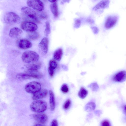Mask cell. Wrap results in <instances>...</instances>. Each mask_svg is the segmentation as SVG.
<instances>
[{
    "instance_id": "29",
    "label": "cell",
    "mask_w": 126,
    "mask_h": 126,
    "mask_svg": "<svg viewBox=\"0 0 126 126\" xmlns=\"http://www.w3.org/2000/svg\"><path fill=\"white\" fill-rule=\"evenodd\" d=\"M48 70L50 76L52 77L54 74L55 70L48 67Z\"/></svg>"
},
{
    "instance_id": "18",
    "label": "cell",
    "mask_w": 126,
    "mask_h": 126,
    "mask_svg": "<svg viewBox=\"0 0 126 126\" xmlns=\"http://www.w3.org/2000/svg\"><path fill=\"white\" fill-rule=\"evenodd\" d=\"M63 55V50L61 48H59L54 52L53 57L54 60L58 61H60Z\"/></svg>"
},
{
    "instance_id": "35",
    "label": "cell",
    "mask_w": 126,
    "mask_h": 126,
    "mask_svg": "<svg viewBox=\"0 0 126 126\" xmlns=\"http://www.w3.org/2000/svg\"><path fill=\"white\" fill-rule=\"evenodd\" d=\"M87 22L90 23H94V20L91 19H89L87 20Z\"/></svg>"
},
{
    "instance_id": "27",
    "label": "cell",
    "mask_w": 126,
    "mask_h": 126,
    "mask_svg": "<svg viewBox=\"0 0 126 126\" xmlns=\"http://www.w3.org/2000/svg\"><path fill=\"white\" fill-rule=\"evenodd\" d=\"M71 104V101L70 99H67L63 105V108L65 110H68L70 107Z\"/></svg>"
},
{
    "instance_id": "38",
    "label": "cell",
    "mask_w": 126,
    "mask_h": 126,
    "mask_svg": "<svg viewBox=\"0 0 126 126\" xmlns=\"http://www.w3.org/2000/svg\"><path fill=\"white\" fill-rule=\"evenodd\" d=\"M33 126H43L42 125L40 124H36Z\"/></svg>"
},
{
    "instance_id": "12",
    "label": "cell",
    "mask_w": 126,
    "mask_h": 126,
    "mask_svg": "<svg viewBox=\"0 0 126 126\" xmlns=\"http://www.w3.org/2000/svg\"><path fill=\"white\" fill-rule=\"evenodd\" d=\"M48 41V38L44 37L39 43L38 47L42 52L45 54L47 52Z\"/></svg>"
},
{
    "instance_id": "37",
    "label": "cell",
    "mask_w": 126,
    "mask_h": 126,
    "mask_svg": "<svg viewBox=\"0 0 126 126\" xmlns=\"http://www.w3.org/2000/svg\"><path fill=\"white\" fill-rule=\"evenodd\" d=\"M49 1L52 2V3H53L57 2V0H49Z\"/></svg>"
},
{
    "instance_id": "22",
    "label": "cell",
    "mask_w": 126,
    "mask_h": 126,
    "mask_svg": "<svg viewBox=\"0 0 126 126\" xmlns=\"http://www.w3.org/2000/svg\"><path fill=\"white\" fill-rule=\"evenodd\" d=\"M28 38L31 40H35L39 38V33L35 31L29 32L27 33Z\"/></svg>"
},
{
    "instance_id": "16",
    "label": "cell",
    "mask_w": 126,
    "mask_h": 126,
    "mask_svg": "<svg viewBox=\"0 0 126 126\" xmlns=\"http://www.w3.org/2000/svg\"><path fill=\"white\" fill-rule=\"evenodd\" d=\"M22 33V31L18 28L13 27L10 30L9 32V36L12 38H16Z\"/></svg>"
},
{
    "instance_id": "6",
    "label": "cell",
    "mask_w": 126,
    "mask_h": 126,
    "mask_svg": "<svg viewBox=\"0 0 126 126\" xmlns=\"http://www.w3.org/2000/svg\"><path fill=\"white\" fill-rule=\"evenodd\" d=\"M42 77V74L37 71L19 73L16 76L17 78L19 79H27L32 78L39 79Z\"/></svg>"
},
{
    "instance_id": "33",
    "label": "cell",
    "mask_w": 126,
    "mask_h": 126,
    "mask_svg": "<svg viewBox=\"0 0 126 126\" xmlns=\"http://www.w3.org/2000/svg\"><path fill=\"white\" fill-rule=\"evenodd\" d=\"M91 28L93 33L94 34H97L98 32L99 29L97 27H91Z\"/></svg>"
},
{
    "instance_id": "20",
    "label": "cell",
    "mask_w": 126,
    "mask_h": 126,
    "mask_svg": "<svg viewBox=\"0 0 126 126\" xmlns=\"http://www.w3.org/2000/svg\"><path fill=\"white\" fill-rule=\"evenodd\" d=\"M50 10L54 16L57 17L59 15V12L57 2L52 3L50 5Z\"/></svg>"
},
{
    "instance_id": "30",
    "label": "cell",
    "mask_w": 126,
    "mask_h": 126,
    "mask_svg": "<svg viewBox=\"0 0 126 126\" xmlns=\"http://www.w3.org/2000/svg\"><path fill=\"white\" fill-rule=\"evenodd\" d=\"M81 25V21L79 19H76L75 21L74 25V27L77 28H79Z\"/></svg>"
},
{
    "instance_id": "19",
    "label": "cell",
    "mask_w": 126,
    "mask_h": 126,
    "mask_svg": "<svg viewBox=\"0 0 126 126\" xmlns=\"http://www.w3.org/2000/svg\"><path fill=\"white\" fill-rule=\"evenodd\" d=\"M41 67V65L39 63H32L28 64L27 68L29 71H37Z\"/></svg>"
},
{
    "instance_id": "13",
    "label": "cell",
    "mask_w": 126,
    "mask_h": 126,
    "mask_svg": "<svg viewBox=\"0 0 126 126\" xmlns=\"http://www.w3.org/2000/svg\"><path fill=\"white\" fill-rule=\"evenodd\" d=\"M47 93L48 91L46 89H40L33 94L32 99L33 100H36L44 98L47 96Z\"/></svg>"
},
{
    "instance_id": "15",
    "label": "cell",
    "mask_w": 126,
    "mask_h": 126,
    "mask_svg": "<svg viewBox=\"0 0 126 126\" xmlns=\"http://www.w3.org/2000/svg\"><path fill=\"white\" fill-rule=\"evenodd\" d=\"M34 119L37 122L41 123H44L47 121L48 117L46 114L40 113L35 114L33 115Z\"/></svg>"
},
{
    "instance_id": "7",
    "label": "cell",
    "mask_w": 126,
    "mask_h": 126,
    "mask_svg": "<svg viewBox=\"0 0 126 126\" xmlns=\"http://www.w3.org/2000/svg\"><path fill=\"white\" fill-rule=\"evenodd\" d=\"M40 83L36 81H32L27 83L25 86V89L27 93L34 94L41 89Z\"/></svg>"
},
{
    "instance_id": "9",
    "label": "cell",
    "mask_w": 126,
    "mask_h": 126,
    "mask_svg": "<svg viewBox=\"0 0 126 126\" xmlns=\"http://www.w3.org/2000/svg\"><path fill=\"white\" fill-rule=\"evenodd\" d=\"M21 27L22 30L28 32L35 31L38 28L37 25L34 23L27 21L22 22Z\"/></svg>"
},
{
    "instance_id": "11",
    "label": "cell",
    "mask_w": 126,
    "mask_h": 126,
    "mask_svg": "<svg viewBox=\"0 0 126 126\" xmlns=\"http://www.w3.org/2000/svg\"><path fill=\"white\" fill-rule=\"evenodd\" d=\"M17 45L19 48L22 49H26L31 47L32 43L28 40L25 39H20L18 41Z\"/></svg>"
},
{
    "instance_id": "8",
    "label": "cell",
    "mask_w": 126,
    "mask_h": 126,
    "mask_svg": "<svg viewBox=\"0 0 126 126\" xmlns=\"http://www.w3.org/2000/svg\"><path fill=\"white\" fill-rule=\"evenodd\" d=\"M27 3L29 7L39 11H42L44 9V4L40 0H28Z\"/></svg>"
},
{
    "instance_id": "32",
    "label": "cell",
    "mask_w": 126,
    "mask_h": 126,
    "mask_svg": "<svg viewBox=\"0 0 126 126\" xmlns=\"http://www.w3.org/2000/svg\"><path fill=\"white\" fill-rule=\"evenodd\" d=\"M40 18L43 19H46L47 18V15L45 13H41L39 14L38 15Z\"/></svg>"
},
{
    "instance_id": "28",
    "label": "cell",
    "mask_w": 126,
    "mask_h": 126,
    "mask_svg": "<svg viewBox=\"0 0 126 126\" xmlns=\"http://www.w3.org/2000/svg\"><path fill=\"white\" fill-rule=\"evenodd\" d=\"M62 92L63 93L66 94L69 91V88L67 85L65 84L62 85L61 88Z\"/></svg>"
},
{
    "instance_id": "3",
    "label": "cell",
    "mask_w": 126,
    "mask_h": 126,
    "mask_svg": "<svg viewBox=\"0 0 126 126\" xmlns=\"http://www.w3.org/2000/svg\"><path fill=\"white\" fill-rule=\"evenodd\" d=\"M39 58V55L36 52L31 50L24 52L22 56L23 61L26 63H33L37 62Z\"/></svg>"
},
{
    "instance_id": "14",
    "label": "cell",
    "mask_w": 126,
    "mask_h": 126,
    "mask_svg": "<svg viewBox=\"0 0 126 126\" xmlns=\"http://www.w3.org/2000/svg\"><path fill=\"white\" fill-rule=\"evenodd\" d=\"M110 3L109 0H102L96 4L93 8L94 11L103 9L109 7Z\"/></svg>"
},
{
    "instance_id": "24",
    "label": "cell",
    "mask_w": 126,
    "mask_h": 126,
    "mask_svg": "<svg viewBox=\"0 0 126 126\" xmlns=\"http://www.w3.org/2000/svg\"><path fill=\"white\" fill-rule=\"evenodd\" d=\"M88 87L94 91H97L99 88V85L97 83L95 82L90 84L88 86Z\"/></svg>"
},
{
    "instance_id": "36",
    "label": "cell",
    "mask_w": 126,
    "mask_h": 126,
    "mask_svg": "<svg viewBox=\"0 0 126 126\" xmlns=\"http://www.w3.org/2000/svg\"><path fill=\"white\" fill-rule=\"evenodd\" d=\"M123 109L125 113L126 114V104H125L124 106Z\"/></svg>"
},
{
    "instance_id": "10",
    "label": "cell",
    "mask_w": 126,
    "mask_h": 126,
    "mask_svg": "<svg viewBox=\"0 0 126 126\" xmlns=\"http://www.w3.org/2000/svg\"><path fill=\"white\" fill-rule=\"evenodd\" d=\"M118 19V16L116 15H110L107 18L105 23V27L110 29L113 27L116 24Z\"/></svg>"
},
{
    "instance_id": "21",
    "label": "cell",
    "mask_w": 126,
    "mask_h": 126,
    "mask_svg": "<svg viewBox=\"0 0 126 126\" xmlns=\"http://www.w3.org/2000/svg\"><path fill=\"white\" fill-rule=\"evenodd\" d=\"M96 107L95 103L93 102H90L87 103L85 107V110L87 112H91L94 110Z\"/></svg>"
},
{
    "instance_id": "34",
    "label": "cell",
    "mask_w": 126,
    "mask_h": 126,
    "mask_svg": "<svg viewBox=\"0 0 126 126\" xmlns=\"http://www.w3.org/2000/svg\"><path fill=\"white\" fill-rule=\"evenodd\" d=\"M51 126H58V123L56 120L54 119L52 120L51 123Z\"/></svg>"
},
{
    "instance_id": "17",
    "label": "cell",
    "mask_w": 126,
    "mask_h": 126,
    "mask_svg": "<svg viewBox=\"0 0 126 126\" xmlns=\"http://www.w3.org/2000/svg\"><path fill=\"white\" fill-rule=\"evenodd\" d=\"M49 102L50 109L51 110H54L55 107V100L54 95L53 91L51 90L49 91Z\"/></svg>"
},
{
    "instance_id": "26",
    "label": "cell",
    "mask_w": 126,
    "mask_h": 126,
    "mask_svg": "<svg viewBox=\"0 0 126 126\" xmlns=\"http://www.w3.org/2000/svg\"><path fill=\"white\" fill-rule=\"evenodd\" d=\"M57 66L58 64L55 60H52L49 61V67L55 70L57 67Z\"/></svg>"
},
{
    "instance_id": "31",
    "label": "cell",
    "mask_w": 126,
    "mask_h": 126,
    "mask_svg": "<svg viewBox=\"0 0 126 126\" xmlns=\"http://www.w3.org/2000/svg\"><path fill=\"white\" fill-rule=\"evenodd\" d=\"M101 126H110L109 122L107 120H104L102 121Z\"/></svg>"
},
{
    "instance_id": "5",
    "label": "cell",
    "mask_w": 126,
    "mask_h": 126,
    "mask_svg": "<svg viewBox=\"0 0 126 126\" xmlns=\"http://www.w3.org/2000/svg\"><path fill=\"white\" fill-rule=\"evenodd\" d=\"M4 20L5 22L8 24H13L18 23L20 19L19 16L13 12H9L4 16Z\"/></svg>"
},
{
    "instance_id": "2",
    "label": "cell",
    "mask_w": 126,
    "mask_h": 126,
    "mask_svg": "<svg viewBox=\"0 0 126 126\" xmlns=\"http://www.w3.org/2000/svg\"><path fill=\"white\" fill-rule=\"evenodd\" d=\"M21 11L23 18L25 19L34 22H38L37 13L31 8L24 7L21 8Z\"/></svg>"
},
{
    "instance_id": "4",
    "label": "cell",
    "mask_w": 126,
    "mask_h": 126,
    "mask_svg": "<svg viewBox=\"0 0 126 126\" xmlns=\"http://www.w3.org/2000/svg\"><path fill=\"white\" fill-rule=\"evenodd\" d=\"M47 105L46 102L42 100H36L33 102L30 105V108L33 111L41 113L46 110Z\"/></svg>"
},
{
    "instance_id": "23",
    "label": "cell",
    "mask_w": 126,
    "mask_h": 126,
    "mask_svg": "<svg viewBox=\"0 0 126 126\" xmlns=\"http://www.w3.org/2000/svg\"><path fill=\"white\" fill-rule=\"evenodd\" d=\"M88 91L84 88L82 87L80 88L78 93V95L79 98L84 99L87 96Z\"/></svg>"
},
{
    "instance_id": "25",
    "label": "cell",
    "mask_w": 126,
    "mask_h": 126,
    "mask_svg": "<svg viewBox=\"0 0 126 126\" xmlns=\"http://www.w3.org/2000/svg\"><path fill=\"white\" fill-rule=\"evenodd\" d=\"M46 29L44 31L45 35L47 36L50 33L51 30L50 24L49 22L47 21L46 22Z\"/></svg>"
},
{
    "instance_id": "1",
    "label": "cell",
    "mask_w": 126,
    "mask_h": 126,
    "mask_svg": "<svg viewBox=\"0 0 126 126\" xmlns=\"http://www.w3.org/2000/svg\"><path fill=\"white\" fill-rule=\"evenodd\" d=\"M126 81V69H121L109 75L107 86L109 87L115 85L123 83Z\"/></svg>"
}]
</instances>
